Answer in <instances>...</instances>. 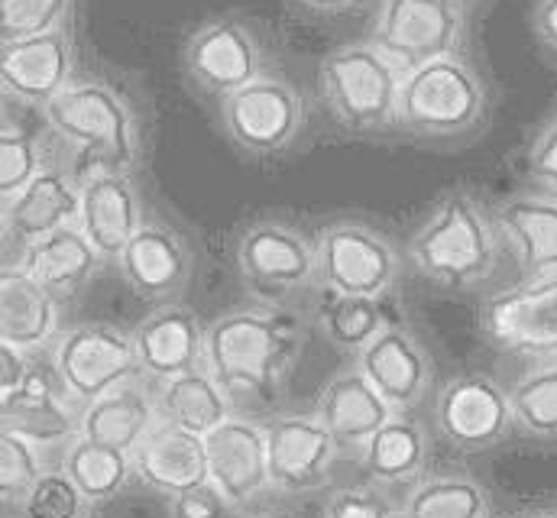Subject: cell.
I'll return each mask as SVG.
<instances>
[{
	"label": "cell",
	"instance_id": "37",
	"mask_svg": "<svg viewBox=\"0 0 557 518\" xmlns=\"http://www.w3.org/2000/svg\"><path fill=\"white\" fill-rule=\"evenodd\" d=\"M72 0H0V42L62 29Z\"/></svg>",
	"mask_w": 557,
	"mask_h": 518
},
{
	"label": "cell",
	"instance_id": "45",
	"mask_svg": "<svg viewBox=\"0 0 557 518\" xmlns=\"http://www.w3.org/2000/svg\"><path fill=\"white\" fill-rule=\"evenodd\" d=\"M516 518H557L555 513H542V509H532V513H522V516Z\"/></svg>",
	"mask_w": 557,
	"mask_h": 518
},
{
	"label": "cell",
	"instance_id": "22",
	"mask_svg": "<svg viewBox=\"0 0 557 518\" xmlns=\"http://www.w3.org/2000/svg\"><path fill=\"white\" fill-rule=\"evenodd\" d=\"M3 231L33 244L82 221V178L75 169L46 165L16 198L3 201Z\"/></svg>",
	"mask_w": 557,
	"mask_h": 518
},
{
	"label": "cell",
	"instance_id": "29",
	"mask_svg": "<svg viewBox=\"0 0 557 518\" xmlns=\"http://www.w3.org/2000/svg\"><path fill=\"white\" fill-rule=\"evenodd\" d=\"M156 395H159L162 421L185 428V431H195L201 437L211 434L218 424H224L234 415V398L211 377L208 367L162 380Z\"/></svg>",
	"mask_w": 557,
	"mask_h": 518
},
{
	"label": "cell",
	"instance_id": "34",
	"mask_svg": "<svg viewBox=\"0 0 557 518\" xmlns=\"http://www.w3.org/2000/svg\"><path fill=\"white\" fill-rule=\"evenodd\" d=\"M46 165L49 162L42 149V130L13 121L7 108L0 127V205L16 198Z\"/></svg>",
	"mask_w": 557,
	"mask_h": 518
},
{
	"label": "cell",
	"instance_id": "38",
	"mask_svg": "<svg viewBox=\"0 0 557 518\" xmlns=\"http://www.w3.org/2000/svg\"><path fill=\"white\" fill-rule=\"evenodd\" d=\"M16 509L23 518H78L85 496L65 470H46Z\"/></svg>",
	"mask_w": 557,
	"mask_h": 518
},
{
	"label": "cell",
	"instance_id": "9",
	"mask_svg": "<svg viewBox=\"0 0 557 518\" xmlns=\"http://www.w3.org/2000/svg\"><path fill=\"white\" fill-rule=\"evenodd\" d=\"M221 124L244 152L276 156L301 136L308 104L285 78L260 75L240 91L221 98Z\"/></svg>",
	"mask_w": 557,
	"mask_h": 518
},
{
	"label": "cell",
	"instance_id": "33",
	"mask_svg": "<svg viewBox=\"0 0 557 518\" xmlns=\"http://www.w3.org/2000/svg\"><path fill=\"white\" fill-rule=\"evenodd\" d=\"M318 324L334 347H341L347 354H360L389 321H386L383 298L331 295L318 311Z\"/></svg>",
	"mask_w": 557,
	"mask_h": 518
},
{
	"label": "cell",
	"instance_id": "27",
	"mask_svg": "<svg viewBox=\"0 0 557 518\" xmlns=\"http://www.w3.org/2000/svg\"><path fill=\"white\" fill-rule=\"evenodd\" d=\"M162 421L159 415V395L156 388H146L143 383L127 380L117 388L98 395L95 402L85 405L82 415V434L111 447H121L134 454L143 437Z\"/></svg>",
	"mask_w": 557,
	"mask_h": 518
},
{
	"label": "cell",
	"instance_id": "41",
	"mask_svg": "<svg viewBox=\"0 0 557 518\" xmlns=\"http://www.w3.org/2000/svg\"><path fill=\"white\" fill-rule=\"evenodd\" d=\"M529 175L535 185H542V192L557 195V118L548 121L529 149Z\"/></svg>",
	"mask_w": 557,
	"mask_h": 518
},
{
	"label": "cell",
	"instance_id": "13",
	"mask_svg": "<svg viewBox=\"0 0 557 518\" xmlns=\"http://www.w3.org/2000/svg\"><path fill=\"white\" fill-rule=\"evenodd\" d=\"M434 421L437 431L460 451L496 447L516 428L509 392L486 373L454 377L437 395Z\"/></svg>",
	"mask_w": 557,
	"mask_h": 518
},
{
	"label": "cell",
	"instance_id": "8",
	"mask_svg": "<svg viewBox=\"0 0 557 518\" xmlns=\"http://www.w3.org/2000/svg\"><path fill=\"white\" fill-rule=\"evenodd\" d=\"M52 363L82 405L95 402L98 395L117 388L134 377H143L134 331L101 321L65 328L52 344Z\"/></svg>",
	"mask_w": 557,
	"mask_h": 518
},
{
	"label": "cell",
	"instance_id": "4",
	"mask_svg": "<svg viewBox=\"0 0 557 518\" xmlns=\"http://www.w3.org/2000/svg\"><path fill=\"white\" fill-rule=\"evenodd\" d=\"M406 72L373 42H350L318 65V88L341 127L380 133L399 127V91Z\"/></svg>",
	"mask_w": 557,
	"mask_h": 518
},
{
	"label": "cell",
	"instance_id": "35",
	"mask_svg": "<svg viewBox=\"0 0 557 518\" xmlns=\"http://www.w3.org/2000/svg\"><path fill=\"white\" fill-rule=\"evenodd\" d=\"M516 424L535 437H557V357L509 388Z\"/></svg>",
	"mask_w": 557,
	"mask_h": 518
},
{
	"label": "cell",
	"instance_id": "18",
	"mask_svg": "<svg viewBox=\"0 0 557 518\" xmlns=\"http://www.w3.org/2000/svg\"><path fill=\"white\" fill-rule=\"evenodd\" d=\"M205 337L208 324L188 305L162 301L134 328L139 373L162 383L205 367Z\"/></svg>",
	"mask_w": 557,
	"mask_h": 518
},
{
	"label": "cell",
	"instance_id": "31",
	"mask_svg": "<svg viewBox=\"0 0 557 518\" xmlns=\"http://www.w3.org/2000/svg\"><path fill=\"white\" fill-rule=\"evenodd\" d=\"M62 470L72 477V483L78 486L85 503H108L127 490L131 477H137L134 454L101 444V441H91L85 434H78L65 447Z\"/></svg>",
	"mask_w": 557,
	"mask_h": 518
},
{
	"label": "cell",
	"instance_id": "25",
	"mask_svg": "<svg viewBox=\"0 0 557 518\" xmlns=\"http://www.w3.org/2000/svg\"><path fill=\"white\" fill-rule=\"evenodd\" d=\"M314 415L334 434L341 451L360 454L367 447V441L396 415V408L354 367V370L337 373L327 386L321 388Z\"/></svg>",
	"mask_w": 557,
	"mask_h": 518
},
{
	"label": "cell",
	"instance_id": "47",
	"mask_svg": "<svg viewBox=\"0 0 557 518\" xmlns=\"http://www.w3.org/2000/svg\"><path fill=\"white\" fill-rule=\"evenodd\" d=\"M78 518H85V516H78Z\"/></svg>",
	"mask_w": 557,
	"mask_h": 518
},
{
	"label": "cell",
	"instance_id": "2",
	"mask_svg": "<svg viewBox=\"0 0 557 518\" xmlns=\"http://www.w3.org/2000/svg\"><path fill=\"white\" fill-rule=\"evenodd\" d=\"M406 254L428 282L444 288H473L486 282L499 262L496 218H490L470 192L454 188L437 198Z\"/></svg>",
	"mask_w": 557,
	"mask_h": 518
},
{
	"label": "cell",
	"instance_id": "11",
	"mask_svg": "<svg viewBox=\"0 0 557 518\" xmlns=\"http://www.w3.org/2000/svg\"><path fill=\"white\" fill-rule=\"evenodd\" d=\"M483 334L519 357H557V272L490 295L480 308Z\"/></svg>",
	"mask_w": 557,
	"mask_h": 518
},
{
	"label": "cell",
	"instance_id": "10",
	"mask_svg": "<svg viewBox=\"0 0 557 518\" xmlns=\"http://www.w3.org/2000/svg\"><path fill=\"white\" fill-rule=\"evenodd\" d=\"M460 0H383L373 23V46H380L403 72L454 55L463 39Z\"/></svg>",
	"mask_w": 557,
	"mask_h": 518
},
{
	"label": "cell",
	"instance_id": "30",
	"mask_svg": "<svg viewBox=\"0 0 557 518\" xmlns=\"http://www.w3.org/2000/svg\"><path fill=\"white\" fill-rule=\"evenodd\" d=\"M360 464L370 480L383 486H406L416 483L428 464V437L416 418L396 411L360 451Z\"/></svg>",
	"mask_w": 557,
	"mask_h": 518
},
{
	"label": "cell",
	"instance_id": "5",
	"mask_svg": "<svg viewBox=\"0 0 557 518\" xmlns=\"http://www.w3.org/2000/svg\"><path fill=\"white\" fill-rule=\"evenodd\" d=\"M490 95L476 69L454 55L406 72L399 91V127L424 139L467 136L486 121Z\"/></svg>",
	"mask_w": 557,
	"mask_h": 518
},
{
	"label": "cell",
	"instance_id": "23",
	"mask_svg": "<svg viewBox=\"0 0 557 518\" xmlns=\"http://www.w3.org/2000/svg\"><path fill=\"white\" fill-rule=\"evenodd\" d=\"M134 473L143 486L162 496H178L211 480L205 437L169 421H159L134 451Z\"/></svg>",
	"mask_w": 557,
	"mask_h": 518
},
{
	"label": "cell",
	"instance_id": "1",
	"mask_svg": "<svg viewBox=\"0 0 557 518\" xmlns=\"http://www.w3.org/2000/svg\"><path fill=\"white\" fill-rule=\"evenodd\" d=\"M305 347V324L276 305L218 314L205 337V367L234 402H273Z\"/></svg>",
	"mask_w": 557,
	"mask_h": 518
},
{
	"label": "cell",
	"instance_id": "36",
	"mask_svg": "<svg viewBox=\"0 0 557 518\" xmlns=\"http://www.w3.org/2000/svg\"><path fill=\"white\" fill-rule=\"evenodd\" d=\"M39 451L42 447H36L33 441L0 428V496L7 506H20L36 480L46 473Z\"/></svg>",
	"mask_w": 557,
	"mask_h": 518
},
{
	"label": "cell",
	"instance_id": "16",
	"mask_svg": "<svg viewBox=\"0 0 557 518\" xmlns=\"http://www.w3.org/2000/svg\"><path fill=\"white\" fill-rule=\"evenodd\" d=\"M75 52L69 29H52L13 42H0V88L7 101L46 108L72 85Z\"/></svg>",
	"mask_w": 557,
	"mask_h": 518
},
{
	"label": "cell",
	"instance_id": "44",
	"mask_svg": "<svg viewBox=\"0 0 557 518\" xmlns=\"http://www.w3.org/2000/svg\"><path fill=\"white\" fill-rule=\"evenodd\" d=\"M295 3H301V7H308L314 13H344V10H354L363 0H295Z\"/></svg>",
	"mask_w": 557,
	"mask_h": 518
},
{
	"label": "cell",
	"instance_id": "26",
	"mask_svg": "<svg viewBox=\"0 0 557 518\" xmlns=\"http://www.w3.org/2000/svg\"><path fill=\"white\" fill-rule=\"evenodd\" d=\"M59 298L29 272H0V344L36 354L59 341Z\"/></svg>",
	"mask_w": 557,
	"mask_h": 518
},
{
	"label": "cell",
	"instance_id": "20",
	"mask_svg": "<svg viewBox=\"0 0 557 518\" xmlns=\"http://www.w3.org/2000/svg\"><path fill=\"white\" fill-rule=\"evenodd\" d=\"M124 282L146 301H175L191 279V250L162 221H143L137 237L117 259Z\"/></svg>",
	"mask_w": 557,
	"mask_h": 518
},
{
	"label": "cell",
	"instance_id": "19",
	"mask_svg": "<svg viewBox=\"0 0 557 518\" xmlns=\"http://www.w3.org/2000/svg\"><path fill=\"white\" fill-rule=\"evenodd\" d=\"M82 178V221L78 227L95 244L104 262H117L127 244L143 227V205L134 178L127 172L95 169Z\"/></svg>",
	"mask_w": 557,
	"mask_h": 518
},
{
	"label": "cell",
	"instance_id": "43",
	"mask_svg": "<svg viewBox=\"0 0 557 518\" xmlns=\"http://www.w3.org/2000/svg\"><path fill=\"white\" fill-rule=\"evenodd\" d=\"M532 23H535L539 39H542L548 49H555L557 52V0H539Z\"/></svg>",
	"mask_w": 557,
	"mask_h": 518
},
{
	"label": "cell",
	"instance_id": "6",
	"mask_svg": "<svg viewBox=\"0 0 557 518\" xmlns=\"http://www.w3.org/2000/svg\"><path fill=\"white\" fill-rule=\"evenodd\" d=\"M234 259L244 285L270 305L305 295L318 285L314 240L301 227L278 218L250 221L234 244Z\"/></svg>",
	"mask_w": 557,
	"mask_h": 518
},
{
	"label": "cell",
	"instance_id": "17",
	"mask_svg": "<svg viewBox=\"0 0 557 518\" xmlns=\"http://www.w3.org/2000/svg\"><path fill=\"white\" fill-rule=\"evenodd\" d=\"M211 483L231 499L234 509L250 506L273 486L267 424L231 415L211 434H205Z\"/></svg>",
	"mask_w": 557,
	"mask_h": 518
},
{
	"label": "cell",
	"instance_id": "28",
	"mask_svg": "<svg viewBox=\"0 0 557 518\" xmlns=\"http://www.w3.org/2000/svg\"><path fill=\"white\" fill-rule=\"evenodd\" d=\"M101 262L104 259L95 250V244L75 224V227H62L42 240H33L23 272H29L59 301H72L95 279Z\"/></svg>",
	"mask_w": 557,
	"mask_h": 518
},
{
	"label": "cell",
	"instance_id": "14",
	"mask_svg": "<svg viewBox=\"0 0 557 518\" xmlns=\"http://www.w3.org/2000/svg\"><path fill=\"white\" fill-rule=\"evenodd\" d=\"M82 415L85 405L65 386L55 363H33L23 388L0 398V428L36 447L72 444L82 434Z\"/></svg>",
	"mask_w": 557,
	"mask_h": 518
},
{
	"label": "cell",
	"instance_id": "7",
	"mask_svg": "<svg viewBox=\"0 0 557 518\" xmlns=\"http://www.w3.org/2000/svg\"><path fill=\"white\" fill-rule=\"evenodd\" d=\"M318 285L327 295H367L383 298L403 272L396 244L376 227L344 218L331 221L314 237Z\"/></svg>",
	"mask_w": 557,
	"mask_h": 518
},
{
	"label": "cell",
	"instance_id": "46",
	"mask_svg": "<svg viewBox=\"0 0 557 518\" xmlns=\"http://www.w3.org/2000/svg\"><path fill=\"white\" fill-rule=\"evenodd\" d=\"M253 518H295V516H288V513H263V516H253Z\"/></svg>",
	"mask_w": 557,
	"mask_h": 518
},
{
	"label": "cell",
	"instance_id": "12",
	"mask_svg": "<svg viewBox=\"0 0 557 518\" xmlns=\"http://www.w3.org/2000/svg\"><path fill=\"white\" fill-rule=\"evenodd\" d=\"M182 62L201 91L227 98L263 75V42L250 23L237 16H218L201 23L185 39Z\"/></svg>",
	"mask_w": 557,
	"mask_h": 518
},
{
	"label": "cell",
	"instance_id": "40",
	"mask_svg": "<svg viewBox=\"0 0 557 518\" xmlns=\"http://www.w3.org/2000/svg\"><path fill=\"white\" fill-rule=\"evenodd\" d=\"M231 509V499L211 480L178 496H169V518H227Z\"/></svg>",
	"mask_w": 557,
	"mask_h": 518
},
{
	"label": "cell",
	"instance_id": "39",
	"mask_svg": "<svg viewBox=\"0 0 557 518\" xmlns=\"http://www.w3.org/2000/svg\"><path fill=\"white\" fill-rule=\"evenodd\" d=\"M321 518H399V513H393V506L370 486H347L337 490Z\"/></svg>",
	"mask_w": 557,
	"mask_h": 518
},
{
	"label": "cell",
	"instance_id": "15",
	"mask_svg": "<svg viewBox=\"0 0 557 518\" xmlns=\"http://www.w3.org/2000/svg\"><path fill=\"white\" fill-rule=\"evenodd\" d=\"M267 444L273 490L301 496L331 483L341 447L318 415H273L267 421Z\"/></svg>",
	"mask_w": 557,
	"mask_h": 518
},
{
	"label": "cell",
	"instance_id": "32",
	"mask_svg": "<svg viewBox=\"0 0 557 518\" xmlns=\"http://www.w3.org/2000/svg\"><path fill=\"white\" fill-rule=\"evenodd\" d=\"M490 496L470 477H431L412 486L399 518H486Z\"/></svg>",
	"mask_w": 557,
	"mask_h": 518
},
{
	"label": "cell",
	"instance_id": "3",
	"mask_svg": "<svg viewBox=\"0 0 557 518\" xmlns=\"http://www.w3.org/2000/svg\"><path fill=\"white\" fill-rule=\"evenodd\" d=\"M49 130L78 156L75 172H127L139 159L137 118L121 91L104 82H72L42 108Z\"/></svg>",
	"mask_w": 557,
	"mask_h": 518
},
{
	"label": "cell",
	"instance_id": "42",
	"mask_svg": "<svg viewBox=\"0 0 557 518\" xmlns=\"http://www.w3.org/2000/svg\"><path fill=\"white\" fill-rule=\"evenodd\" d=\"M29 370H33V360H29L26 350L10 347V344H0V398L3 395H13L16 388H23Z\"/></svg>",
	"mask_w": 557,
	"mask_h": 518
},
{
	"label": "cell",
	"instance_id": "21",
	"mask_svg": "<svg viewBox=\"0 0 557 518\" xmlns=\"http://www.w3.org/2000/svg\"><path fill=\"white\" fill-rule=\"evenodd\" d=\"M357 370L380 388V395L396 411H412L431 388V360L412 331L403 324H386L360 354Z\"/></svg>",
	"mask_w": 557,
	"mask_h": 518
},
{
	"label": "cell",
	"instance_id": "24",
	"mask_svg": "<svg viewBox=\"0 0 557 518\" xmlns=\"http://www.w3.org/2000/svg\"><path fill=\"white\" fill-rule=\"evenodd\" d=\"M499 237L509 244L525 279L557 272V195L522 192L496 208Z\"/></svg>",
	"mask_w": 557,
	"mask_h": 518
}]
</instances>
